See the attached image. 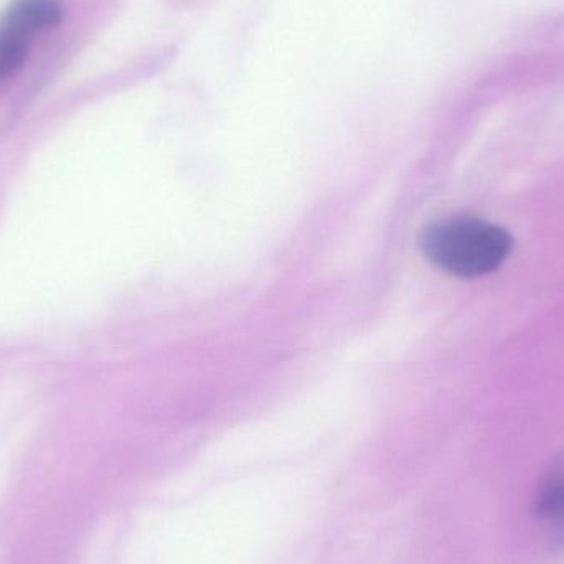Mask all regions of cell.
<instances>
[{"label":"cell","instance_id":"obj_1","mask_svg":"<svg viewBox=\"0 0 564 564\" xmlns=\"http://www.w3.org/2000/svg\"><path fill=\"white\" fill-rule=\"evenodd\" d=\"M421 247L441 270L473 280L499 270L512 253L513 240L499 225L456 217L427 227Z\"/></svg>","mask_w":564,"mask_h":564},{"label":"cell","instance_id":"obj_2","mask_svg":"<svg viewBox=\"0 0 564 564\" xmlns=\"http://www.w3.org/2000/svg\"><path fill=\"white\" fill-rule=\"evenodd\" d=\"M62 20L56 0H19L0 20V79L15 75L29 55L36 33Z\"/></svg>","mask_w":564,"mask_h":564},{"label":"cell","instance_id":"obj_3","mask_svg":"<svg viewBox=\"0 0 564 564\" xmlns=\"http://www.w3.org/2000/svg\"><path fill=\"white\" fill-rule=\"evenodd\" d=\"M533 512L542 519L564 520V480H556L542 490Z\"/></svg>","mask_w":564,"mask_h":564}]
</instances>
